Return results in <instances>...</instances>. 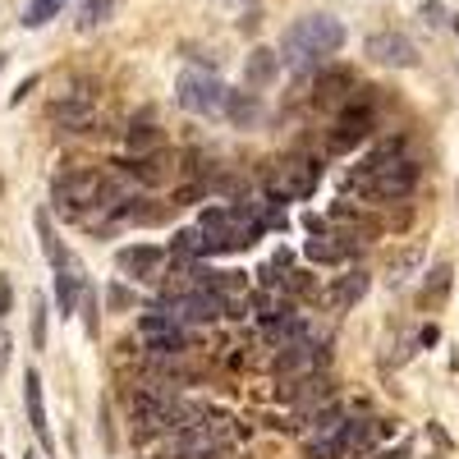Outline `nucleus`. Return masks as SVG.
<instances>
[{"instance_id":"6ab92c4d","label":"nucleus","mask_w":459,"mask_h":459,"mask_svg":"<svg viewBox=\"0 0 459 459\" xmlns=\"http://www.w3.org/2000/svg\"><path fill=\"white\" fill-rule=\"evenodd\" d=\"M207 248H203V230H179L175 235V244H170V262L175 266H188L194 257H203Z\"/></svg>"},{"instance_id":"9b49d317","label":"nucleus","mask_w":459,"mask_h":459,"mask_svg":"<svg viewBox=\"0 0 459 459\" xmlns=\"http://www.w3.org/2000/svg\"><path fill=\"white\" fill-rule=\"evenodd\" d=\"M161 262H166V253L157 244H134V248H120V257H115V266L134 281H157Z\"/></svg>"},{"instance_id":"393cba45","label":"nucleus","mask_w":459,"mask_h":459,"mask_svg":"<svg viewBox=\"0 0 459 459\" xmlns=\"http://www.w3.org/2000/svg\"><path fill=\"white\" fill-rule=\"evenodd\" d=\"M418 19H423L428 28H441V23H446V5H437V0H428V5L418 10Z\"/></svg>"},{"instance_id":"20e7f679","label":"nucleus","mask_w":459,"mask_h":459,"mask_svg":"<svg viewBox=\"0 0 459 459\" xmlns=\"http://www.w3.org/2000/svg\"><path fill=\"white\" fill-rule=\"evenodd\" d=\"M175 101L194 115H221L230 101V88L216 79V74H184L175 83Z\"/></svg>"},{"instance_id":"b1692460","label":"nucleus","mask_w":459,"mask_h":459,"mask_svg":"<svg viewBox=\"0 0 459 459\" xmlns=\"http://www.w3.org/2000/svg\"><path fill=\"white\" fill-rule=\"evenodd\" d=\"M129 152H134V157H152V152H161V134L157 129H129Z\"/></svg>"},{"instance_id":"4be33fe9","label":"nucleus","mask_w":459,"mask_h":459,"mask_svg":"<svg viewBox=\"0 0 459 459\" xmlns=\"http://www.w3.org/2000/svg\"><path fill=\"white\" fill-rule=\"evenodd\" d=\"M60 10H65V0H28V10H23V28H42V23H51Z\"/></svg>"},{"instance_id":"2eb2a0df","label":"nucleus","mask_w":459,"mask_h":459,"mask_svg":"<svg viewBox=\"0 0 459 459\" xmlns=\"http://www.w3.org/2000/svg\"><path fill=\"white\" fill-rule=\"evenodd\" d=\"M354 239H344V235H317V239H308V262H344V257H354Z\"/></svg>"},{"instance_id":"f257e3e1","label":"nucleus","mask_w":459,"mask_h":459,"mask_svg":"<svg viewBox=\"0 0 459 459\" xmlns=\"http://www.w3.org/2000/svg\"><path fill=\"white\" fill-rule=\"evenodd\" d=\"M344 47V23L331 14H308V19H294L281 37V56L285 65H313L322 56H335Z\"/></svg>"},{"instance_id":"5701e85b","label":"nucleus","mask_w":459,"mask_h":459,"mask_svg":"<svg viewBox=\"0 0 459 459\" xmlns=\"http://www.w3.org/2000/svg\"><path fill=\"white\" fill-rule=\"evenodd\" d=\"M37 235H42V248H47V257H51V266L65 257V248H60V239H56V225H51V216L47 212H37Z\"/></svg>"},{"instance_id":"2f4dec72","label":"nucleus","mask_w":459,"mask_h":459,"mask_svg":"<svg viewBox=\"0 0 459 459\" xmlns=\"http://www.w3.org/2000/svg\"><path fill=\"white\" fill-rule=\"evenodd\" d=\"M455 37H459V19H455Z\"/></svg>"},{"instance_id":"aec40b11","label":"nucleus","mask_w":459,"mask_h":459,"mask_svg":"<svg viewBox=\"0 0 459 459\" xmlns=\"http://www.w3.org/2000/svg\"><path fill=\"white\" fill-rule=\"evenodd\" d=\"M344 88H354V74L344 69V65H335V69H322V74H317V97H322V101L340 97Z\"/></svg>"},{"instance_id":"bb28decb","label":"nucleus","mask_w":459,"mask_h":459,"mask_svg":"<svg viewBox=\"0 0 459 459\" xmlns=\"http://www.w3.org/2000/svg\"><path fill=\"white\" fill-rule=\"evenodd\" d=\"M106 299H110V308H129V303H134V294H129V290H120V285H110V294H106Z\"/></svg>"},{"instance_id":"423d86ee","label":"nucleus","mask_w":459,"mask_h":459,"mask_svg":"<svg viewBox=\"0 0 459 459\" xmlns=\"http://www.w3.org/2000/svg\"><path fill=\"white\" fill-rule=\"evenodd\" d=\"M317 179H322V166H317V161L294 157V161H285L281 175L272 179V194H276V198H313Z\"/></svg>"},{"instance_id":"a211bd4d","label":"nucleus","mask_w":459,"mask_h":459,"mask_svg":"<svg viewBox=\"0 0 459 459\" xmlns=\"http://www.w3.org/2000/svg\"><path fill=\"white\" fill-rule=\"evenodd\" d=\"M368 294V276L363 272H350L331 285V308H354V303Z\"/></svg>"},{"instance_id":"cd10ccee","label":"nucleus","mask_w":459,"mask_h":459,"mask_svg":"<svg viewBox=\"0 0 459 459\" xmlns=\"http://www.w3.org/2000/svg\"><path fill=\"white\" fill-rule=\"evenodd\" d=\"M10 303H14V290H10V281H5V276H0V317L10 313Z\"/></svg>"},{"instance_id":"473e14b6","label":"nucleus","mask_w":459,"mask_h":459,"mask_svg":"<svg viewBox=\"0 0 459 459\" xmlns=\"http://www.w3.org/2000/svg\"><path fill=\"white\" fill-rule=\"evenodd\" d=\"M28 459H42V455H28Z\"/></svg>"},{"instance_id":"9d476101","label":"nucleus","mask_w":459,"mask_h":459,"mask_svg":"<svg viewBox=\"0 0 459 459\" xmlns=\"http://www.w3.org/2000/svg\"><path fill=\"white\" fill-rule=\"evenodd\" d=\"M23 409H28V428L37 437V446H42L47 455L56 450V437H51V423H47V400H42V377L28 372L23 377Z\"/></svg>"},{"instance_id":"6e6552de","label":"nucleus","mask_w":459,"mask_h":459,"mask_svg":"<svg viewBox=\"0 0 459 459\" xmlns=\"http://www.w3.org/2000/svg\"><path fill=\"white\" fill-rule=\"evenodd\" d=\"M368 56L386 69H413L418 65V47L409 42L404 32H372L368 37Z\"/></svg>"},{"instance_id":"412c9836","label":"nucleus","mask_w":459,"mask_h":459,"mask_svg":"<svg viewBox=\"0 0 459 459\" xmlns=\"http://www.w3.org/2000/svg\"><path fill=\"white\" fill-rule=\"evenodd\" d=\"M225 110H230V120H235V125H253V120H257V97H253V88H248V92H230Z\"/></svg>"},{"instance_id":"7ed1b4c3","label":"nucleus","mask_w":459,"mask_h":459,"mask_svg":"<svg viewBox=\"0 0 459 459\" xmlns=\"http://www.w3.org/2000/svg\"><path fill=\"white\" fill-rule=\"evenodd\" d=\"M101 188H106V179H101V175H92V170L60 175V179H56V188H51L56 212H60V216H83V212L101 207Z\"/></svg>"},{"instance_id":"dca6fc26","label":"nucleus","mask_w":459,"mask_h":459,"mask_svg":"<svg viewBox=\"0 0 459 459\" xmlns=\"http://www.w3.org/2000/svg\"><path fill=\"white\" fill-rule=\"evenodd\" d=\"M51 120L65 125V129H88L92 125V101L88 97H65L51 106Z\"/></svg>"},{"instance_id":"7c9ffc66","label":"nucleus","mask_w":459,"mask_h":459,"mask_svg":"<svg viewBox=\"0 0 459 459\" xmlns=\"http://www.w3.org/2000/svg\"><path fill=\"white\" fill-rule=\"evenodd\" d=\"M225 5H244V0H225Z\"/></svg>"},{"instance_id":"72a5a7b5","label":"nucleus","mask_w":459,"mask_h":459,"mask_svg":"<svg viewBox=\"0 0 459 459\" xmlns=\"http://www.w3.org/2000/svg\"><path fill=\"white\" fill-rule=\"evenodd\" d=\"M0 65H5V60H0Z\"/></svg>"},{"instance_id":"39448f33","label":"nucleus","mask_w":459,"mask_h":459,"mask_svg":"<svg viewBox=\"0 0 459 459\" xmlns=\"http://www.w3.org/2000/svg\"><path fill=\"white\" fill-rule=\"evenodd\" d=\"M322 368H326V344H322L317 335L285 344V350H281V359H276V377H281V381L313 377V372H322Z\"/></svg>"},{"instance_id":"0eeeda50","label":"nucleus","mask_w":459,"mask_h":459,"mask_svg":"<svg viewBox=\"0 0 459 459\" xmlns=\"http://www.w3.org/2000/svg\"><path fill=\"white\" fill-rule=\"evenodd\" d=\"M344 423H350V418H344L340 409L317 413L308 441H303V455H308V459H335V455H340V432H344Z\"/></svg>"},{"instance_id":"c85d7f7f","label":"nucleus","mask_w":459,"mask_h":459,"mask_svg":"<svg viewBox=\"0 0 459 459\" xmlns=\"http://www.w3.org/2000/svg\"><path fill=\"white\" fill-rule=\"evenodd\" d=\"M5 363H10V335L0 331V372H5Z\"/></svg>"},{"instance_id":"ddd939ff","label":"nucleus","mask_w":459,"mask_h":459,"mask_svg":"<svg viewBox=\"0 0 459 459\" xmlns=\"http://www.w3.org/2000/svg\"><path fill=\"white\" fill-rule=\"evenodd\" d=\"M276 74H281V51H272V47H253V51H248L244 83H248L253 92L266 88V83H276Z\"/></svg>"},{"instance_id":"4468645a","label":"nucleus","mask_w":459,"mask_h":459,"mask_svg":"<svg viewBox=\"0 0 459 459\" xmlns=\"http://www.w3.org/2000/svg\"><path fill=\"white\" fill-rule=\"evenodd\" d=\"M381 432H386L381 423H344V432H340V455H335V459H363V455L377 446Z\"/></svg>"},{"instance_id":"c756f323","label":"nucleus","mask_w":459,"mask_h":459,"mask_svg":"<svg viewBox=\"0 0 459 459\" xmlns=\"http://www.w3.org/2000/svg\"><path fill=\"white\" fill-rule=\"evenodd\" d=\"M377 459H409V446H395V450H381Z\"/></svg>"},{"instance_id":"1a4fd4ad","label":"nucleus","mask_w":459,"mask_h":459,"mask_svg":"<svg viewBox=\"0 0 459 459\" xmlns=\"http://www.w3.org/2000/svg\"><path fill=\"white\" fill-rule=\"evenodd\" d=\"M372 125H377V120H372L368 106H350V110H344L340 120H335L326 147H331V152H354L363 138H372Z\"/></svg>"},{"instance_id":"f03ea898","label":"nucleus","mask_w":459,"mask_h":459,"mask_svg":"<svg viewBox=\"0 0 459 459\" xmlns=\"http://www.w3.org/2000/svg\"><path fill=\"white\" fill-rule=\"evenodd\" d=\"M413 184H418V161H409L404 152H400V157H391V161H381V166H372V170H359V175H354V188H359V194L386 198V203L409 198Z\"/></svg>"},{"instance_id":"f8f14e48","label":"nucleus","mask_w":459,"mask_h":459,"mask_svg":"<svg viewBox=\"0 0 459 459\" xmlns=\"http://www.w3.org/2000/svg\"><path fill=\"white\" fill-rule=\"evenodd\" d=\"M79 294H83V266L65 253V257L56 262V303H60V313L79 308Z\"/></svg>"},{"instance_id":"a878e982","label":"nucleus","mask_w":459,"mask_h":459,"mask_svg":"<svg viewBox=\"0 0 459 459\" xmlns=\"http://www.w3.org/2000/svg\"><path fill=\"white\" fill-rule=\"evenodd\" d=\"M446 290H450V266H437L432 281H428V299H432V294H446Z\"/></svg>"},{"instance_id":"f3484780","label":"nucleus","mask_w":459,"mask_h":459,"mask_svg":"<svg viewBox=\"0 0 459 459\" xmlns=\"http://www.w3.org/2000/svg\"><path fill=\"white\" fill-rule=\"evenodd\" d=\"M120 5H125V0H79V28L92 32V28L110 23L115 14H120Z\"/></svg>"}]
</instances>
